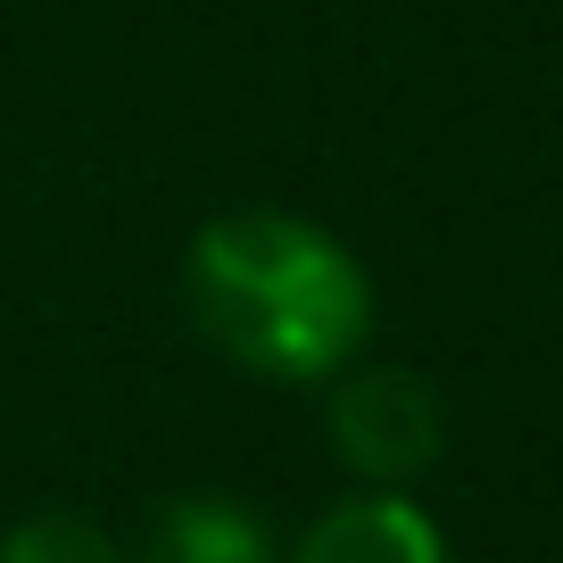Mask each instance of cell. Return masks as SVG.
<instances>
[{
	"label": "cell",
	"mask_w": 563,
	"mask_h": 563,
	"mask_svg": "<svg viewBox=\"0 0 563 563\" xmlns=\"http://www.w3.org/2000/svg\"><path fill=\"white\" fill-rule=\"evenodd\" d=\"M290 563H448V539L406 489H356L299 530Z\"/></svg>",
	"instance_id": "cell-3"
},
{
	"label": "cell",
	"mask_w": 563,
	"mask_h": 563,
	"mask_svg": "<svg viewBox=\"0 0 563 563\" xmlns=\"http://www.w3.org/2000/svg\"><path fill=\"white\" fill-rule=\"evenodd\" d=\"M448 440V406L415 365H340L332 373V448L373 481L398 489Z\"/></svg>",
	"instance_id": "cell-2"
},
{
	"label": "cell",
	"mask_w": 563,
	"mask_h": 563,
	"mask_svg": "<svg viewBox=\"0 0 563 563\" xmlns=\"http://www.w3.org/2000/svg\"><path fill=\"white\" fill-rule=\"evenodd\" d=\"M183 307L216 356L265 382H332L373 332V282L356 249L290 208H232L199 224Z\"/></svg>",
	"instance_id": "cell-1"
},
{
	"label": "cell",
	"mask_w": 563,
	"mask_h": 563,
	"mask_svg": "<svg viewBox=\"0 0 563 563\" xmlns=\"http://www.w3.org/2000/svg\"><path fill=\"white\" fill-rule=\"evenodd\" d=\"M0 563H124V547L84 514H34L0 539Z\"/></svg>",
	"instance_id": "cell-5"
},
{
	"label": "cell",
	"mask_w": 563,
	"mask_h": 563,
	"mask_svg": "<svg viewBox=\"0 0 563 563\" xmlns=\"http://www.w3.org/2000/svg\"><path fill=\"white\" fill-rule=\"evenodd\" d=\"M141 563H274V539L249 506L232 497H183L158 514V530L141 539Z\"/></svg>",
	"instance_id": "cell-4"
}]
</instances>
